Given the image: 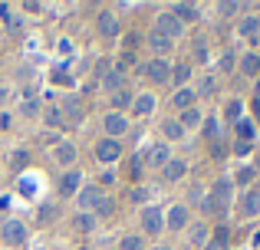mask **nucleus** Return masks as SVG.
<instances>
[{
    "instance_id": "f257e3e1",
    "label": "nucleus",
    "mask_w": 260,
    "mask_h": 250,
    "mask_svg": "<svg viewBox=\"0 0 260 250\" xmlns=\"http://www.w3.org/2000/svg\"><path fill=\"white\" fill-rule=\"evenodd\" d=\"M181 30H184V23L175 17L172 10H165V13H158L152 33H158V37H165V40H175V37H181Z\"/></svg>"
},
{
    "instance_id": "f03ea898",
    "label": "nucleus",
    "mask_w": 260,
    "mask_h": 250,
    "mask_svg": "<svg viewBox=\"0 0 260 250\" xmlns=\"http://www.w3.org/2000/svg\"><path fill=\"white\" fill-rule=\"evenodd\" d=\"M106 198L102 194V188H95V185H86V188H79V194H76V204H79V211H89L92 214L95 207H99V201Z\"/></svg>"
},
{
    "instance_id": "7ed1b4c3",
    "label": "nucleus",
    "mask_w": 260,
    "mask_h": 250,
    "mask_svg": "<svg viewBox=\"0 0 260 250\" xmlns=\"http://www.w3.org/2000/svg\"><path fill=\"white\" fill-rule=\"evenodd\" d=\"M102 128H106L109 138H119V135L128 132V119L122 116V112H109V116L102 119Z\"/></svg>"
},
{
    "instance_id": "20e7f679",
    "label": "nucleus",
    "mask_w": 260,
    "mask_h": 250,
    "mask_svg": "<svg viewBox=\"0 0 260 250\" xmlns=\"http://www.w3.org/2000/svg\"><path fill=\"white\" fill-rule=\"evenodd\" d=\"M142 231H145V234L165 231V214H161L158 207H145V211H142Z\"/></svg>"
},
{
    "instance_id": "39448f33",
    "label": "nucleus",
    "mask_w": 260,
    "mask_h": 250,
    "mask_svg": "<svg viewBox=\"0 0 260 250\" xmlns=\"http://www.w3.org/2000/svg\"><path fill=\"white\" fill-rule=\"evenodd\" d=\"M0 237H4L10 247H20L26 240V227L20 224V221H7V224L0 227Z\"/></svg>"
},
{
    "instance_id": "423d86ee",
    "label": "nucleus",
    "mask_w": 260,
    "mask_h": 250,
    "mask_svg": "<svg viewBox=\"0 0 260 250\" xmlns=\"http://www.w3.org/2000/svg\"><path fill=\"white\" fill-rule=\"evenodd\" d=\"M211 198L217 201V204H228V201H234V181L231 178H217L214 185H211Z\"/></svg>"
},
{
    "instance_id": "0eeeda50",
    "label": "nucleus",
    "mask_w": 260,
    "mask_h": 250,
    "mask_svg": "<svg viewBox=\"0 0 260 250\" xmlns=\"http://www.w3.org/2000/svg\"><path fill=\"white\" fill-rule=\"evenodd\" d=\"M145 76L152 79L155 86H161V83H168V79H172V66H168L165 59H152V63L145 66Z\"/></svg>"
},
{
    "instance_id": "6e6552de",
    "label": "nucleus",
    "mask_w": 260,
    "mask_h": 250,
    "mask_svg": "<svg viewBox=\"0 0 260 250\" xmlns=\"http://www.w3.org/2000/svg\"><path fill=\"white\" fill-rule=\"evenodd\" d=\"M79 188H83V174H79L76 168H70V171L59 178V194H63V198H73V194H79Z\"/></svg>"
},
{
    "instance_id": "1a4fd4ad",
    "label": "nucleus",
    "mask_w": 260,
    "mask_h": 250,
    "mask_svg": "<svg viewBox=\"0 0 260 250\" xmlns=\"http://www.w3.org/2000/svg\"><path fill=\"white\" fill-rule=\"evenodd\" d=\"M119 155H122L119 138H102L99 145H95V158H99V161H115Z\"/></svg>"
},
{
    "instance_id": "9d476101",
    "label": "nucleus",
    "mask_w": 260,
    "mask_h": 250,
    "mask_svg": "<svg viewBox=\"0 0 260 250\" xmlns=\"http://www.w3.org/2000/svg\"><path fill=\"white\" fill-rule=\"evenodd\" d=\"M59 112H63L66 125H79L83 122V105H79L76 99H63V102H59Z\"/></svg>"
},
{
    "instance_id": "9b49d317",
    "label": "nucleus",
    "mask_w": 260,
    "mask_h": 250,
    "mask_svg": "<svg viewBox=\"0 0 260 250\" xmlns=\"http://www.w3.org/2000/svg\"><path fill=\"white\" fill-rule=\"evenodd\" d=\"M119 30H122V26H119V17H115L112 10H102L99 13V33L112 40V37H119Z\"/></svg>"
},
{
    "instance_id": "f8f14e48",
    "label": "nucleus",
    "mask_w": 260,
    "mask_h": 250,
    "mask_svg": "<svg viewBox=\"0 0 260 250\" xmlns=\"http://www.w3.org/2000/svg\"><path fill=\"white\" fill-rule=\"evenodd\" d=\"M165 227H172V231L188 227V207H184V204H175L172 211H168V218H165Z\"/></svg>"
},
{
    "instance_id": "ddd939ff",
    "label": "nucleus",
    "mask_w": 260,
    "mask_h": 250,
    "mask_svg": "<svg viewBox=\"0 0 260 250\" xmlns=\"http://www.w3.org/2000/svg\"><path fill=\"white\" fill-rule=\"evenodd\" d=\"M122 83H125V79H122L119 69H106V73H102V92H109V96H115L119 89H125Z\"/></svg>"
},
{
    "instance_id": "4468645a",
    "label": "nucleus",
    "mask_w": 260,
    "mask_h": 250,
    "mask_svg": "<svg viewBox=\"0 0 260 250\" xmlns=\"http://www.w3.org/2000/svg\"><path fill=\"white\" fill-rule=\"evenodd\" d=\"M145 161H148V165H155V168H165L168 161H172V148H168V145H152Z\"/></svg>"
},
{
    "instance_id": "2eb2a0df",
    "label": "nucleus",
    "mask_w": 260,
    "mask_h": 250,
    "mask_svg": "<svg viewBox=\"0 0 260 250\" xmlns=\"http://www.w3.org/2000/svg\"><path fill=\"white\" fill-rule=\"evenodd\" d=\"M95 224H99V218H95V214H89V211H79L76 218H73V227H76L79 234H92Z\"/></svg>"
},
{
    "instance_id": "dca6fc26",
    "label": "nucleus",
    "mask_w": 260,
    "mask_h": 250,
    "mask_svg": "<svg viewBox=\"0 0 260 250\" xmlns=\"http://www.w3.org/2000/svg\"><path fill=\"white\" fill-rule=\"evenodd\" d=\"M184 171H188V165H184L181 158H172V161H168L165 168H161V178H165V181H178V178H181Z\"/></svg>"
},
{
    "instance_id": "f3484780",
    "label": "nucleus",
    "mask_w": 260,
    "mask_h": 250,
    "mask_svg": "<svg viewBox=\"0 0 260 250\" xmlns=\"http://www.w3.org/2000/svg\"><path fill=\"white\" fill-rule=\"evenodd\" d=\"M172 102H175V109H194V89H188V86H184V89H178L175 96H172Z\"/></svg>"
},
{
    "instance_id": "a211bd4d",
    "label": "nucleus",
    "mask_w": 260,
    "mask_h": 250,
    "mask_svg": "<svg viewBox=\"0 0 260 250\" xmlns=\"http://www.w3.org/2000/svg\"><path fill=\"white\" fill-rule=\"evenodd\" d=\"M56 161L59 165H73V161H76V145H73V141H59L56 145Z\"/></svg>"
},
{
    "instance_id": "6ab92c4d",
    "label": "nucleus",
    "mask_w": 260,
    "mask_h": 250,
    "mask_svg": "<svg viewBox=\"0 0 260 250\" xmlns=\"http://www.w3.org/2000/svg\"><path fill=\"white\" fill-rule=\"evenodd\" d=\"M132 109H135V116H148V112L155 109V96H148V92H145V96H135Z\"/></svg>"
},
{
    "instance_id": "aec40b11",
    "label": "nucleus",
    "mask_w": 260,
    "mask_h": 250,
    "mask_svg": "<svg viewBox=\"0 0 260 250\" xmlns=\"http://www.w3.org/2000/svg\"><path fill=\"white\" fill-rule=\"evenodd\" d=\"M241 73L244 76H260V56L257 53H247V56L241 59Z\"/></svg>"
},
{
    "instance_id": "412c9836",
    "label": "nucleus",
    "mask_w": 260,
    "mask_h": 250,
    "mask_svg": "<svg viewBox=\"0 0 260 250\" xmlns=\"http://www.w3.org/2000/svg\"><path fill=\"white\" fill-rule=\"evenodd\" d=\"M148 46H152V50L158 53V59H161V56H165V53L175 46V40H165V37H158V33H152V37H148Z\"/></svg>"
},
{
    "instance_id": "4be33fe9",
    "label": "nucleus",
    "mask_w": 260,
    "mask_h": 250,
    "mask_svg": "<svg viewBox=\"0 0 260 250\" xmlns=\"http://www.w3.org/2000/svg\"><path fill=\"white\" fill-rule=\"evenodd\" d=\"M161 132H165V138L178 141V138L184 135V128H181V122H178V119H165V122H161Z\"/></svg>"
},
{
    "instance_id": "5701e85b",
    "label": "nucleus",
    "mask_w": 260,
    "mask_h": 250,
    "mask_svg": "<svg viewBox=\"0 0 260 250\" xmlns=\"http://www.w3.org/2000/svg\"><path fill=\"white\" fill-rule=\"evenodd\" d=\"M178 122H181V128H184V132H188V128L201 125L204 119H201V112H198V109H184V112H181V119H178Z\"/></svg>"
},
{
    "instance_id": "b1692460",
    "label": "nucleus",
    "mask_w": 260,
    "mask_h": 250,
    "mask_svg": "<svg viewBox=\"0 0 260 250\" xmlns=\"http://www.w3.org/2000/svg\"><path fill=\"white\" fill-rule=\"evenodd\" d=\"M188 79H191V66H175V69H172V83L178 86V89H184V86H188Z\"/></svg>"
},
{
    "instance_id": "393cba45",
    "label": "nucleus",
    "mask_w": 260,
    "mask_h": 250,
    "mask_svg": "<svg viewBox=\"0 0 260 250\" xmlns=\"http://www.w3.org/2000/svg\"><path fill=\"white\" fill-rule=\"evenodd\" d=\"M172 13L181 20V23H184V20H198V7H194V4H175Z\"/></svg>"
},
{
    "instance_id": "a878e982",
    "label": "nucleus",
    "mask_w": 260,
    "mask_h": 250,
    "mask_svg": "<svg viewBox=\"0 0 260 250\" xmlns=\"http://www.w3.org/2000/svg\"><path fill=\"white\" fill-rule=\"evenodd\" d=\"M119 250H145V237H142V234H125Z\"/></svg>"
},
{
    "instance_id": "bb28decb",
    "label": "nucleus",
    "mask_w": 260,
    "mask_h": 250,
    "mask_svg": "<svg viewBox=\"0 0 260 250\" xmlns=\"http://www.w3.org/2000/svg\"><path fill=\"white\" fill-rule=\"evenodd\" d=\"M260 30V17H244L241 20V37H257Z\"/></svg>"
},
{
    "instance_id": "cd10ccee",
    "label": "nucleus",
    "mask_w": 260,
    "mask_h": 250,
    "mask_svg": "<svg viewBox=\"0 0 260 250\" xmlns=\"http://www.w3.org/2000/svg\"><path fill=\"white\" fill-rule=\"evenodd\" d=\"M257 211H260V191L254 188V191H250L247 198H244V214L250 218V214H257Z\"/></svg>"
},
{
    "instance_id": "c85d7f7f",
    "label": "nucleus",
    "mask_w": 260,
    "mask_h": 250,
    "mask_svg": "<svg viewBox=\"0 0 260 250\" xmlns=\"http://www.w3.org/2000/svg\"><path fill=\"white\" fill-rule=\"evenodd\" d=\"M109 99H112V105H115V109H125V105L128 102H132V92H128V89H119V92H115V96H109Z\"/></svg>"
},
{
    "instance_id": "c756f323",
    "label": "nucleus",
    "mask_w": 260,
    "mask_h": 250,
    "mask_svg": "<svg viewBox=\"0 0 260 250\" xmlns=\"http://www.w3.org/2000/svg\"><path fill=\"white\" fill-rule=\"evenodd\" d=\"M241 109H244V105L237 102V99H231V102H228V109H224V116H228L231 122H241Z\"/></svg>"
},
{
    "instance_id": "7c9ffc66",
    "label": "nucleus",
    "mask_w": 260,
    "mask_h": 250,
    "mask_svg": "<svg viewBox=\"0 0 260 250\" xmlns=\"http://www.w3.org/2000/svg\"><path fill=\"white\" fill-rule=\"evenodd\" d=\"M46 122H50L53 128H56V125H66V122H63V112H59V105H50V109H46Z\"/></svg>"
},
{
    "instance_id": "2f4dec72",
    "label": "nucleus",
    "mask_w": 260,
    "mask_h": 250,
    "mask_svg": "<svg viewBox=\"0 0 260 250\" xmlns=\"http://www.w3.org/2000/svg\"><path fill=\"white\" fill-rule=\"evenodd\" d=\"M237 135H241V141H250L254 138V125H250L247 119H241V122H237Z\"/></svg>"
},
{
    "instance_id": "473e14b6",
    "label": "nucleus",
    "mask_w": 260,
    "mask_h": 250,
    "mask_svg": "<svg viewBox=\"0 0 260 250\" xmlns=\"http://www.w3.org/2000/svg\"><path fill=\"white\" fill-rule=\"evenodd\" d=\"M112 207H115V204H112V198H102V201H99V207H95L92 214H95V218H109V214H112Z\"/></svg>"
},
{
    "instance_id": "72a5a7b5",
    "label": "nucleus",
    "mask_w": 260,
    "mask_h": 250,
    "mask_svg": "<svg viewBox=\"0 0 260 250\" xmlns=\"http://www.w3.org/2000/svg\"><path fill=\"white\" fill-rule=\"evenodd\" d=\"M128 201H148V188H132V191H128Z\"/></svg>"
},
{
    "instance_id": "f704fd0d",
    "label": "nucleus",
    "mask_w": 260,
    "mask_h": 250,
    "mask_svg": "<svg viewBox=\"0 0 260 250\" xmlns=\"http://www.w3.org/2000/svg\"><path fill=\"white\" fill-rule=\"evenodd\" d=\"M20 112H23V116H30V119H33V116H37V112H40V105L33 102V99H26V102L20 105Z\"/></svg>"
},
{
    "instance_id": "c9c22d12",
    "label": "nucleus",
    "mask_w": 260,
    "mask_h": 250,
    "mask_svg": "<svg viewBox=\"0 0 260 250\" xmlns=\"http://www.w3.org/2000/svg\"><path fill=\"white\" fill-rule=\"evenodd\" d=\"M56 218V204H43L40 207V221H53Z\"/></svg>"
},
{
    "instance_id": "e433bc0d",
    "label": "nucleus",
    "mask_w": 260,
    "mask_h": 250,
    "mask_svg": "<svg viewBox=\"0 0 260 250\" xmlns=\"http://www.w3.org/2000/svg\"><path fill=\"white\" fill-rule=\"evenodd\" d=\"M201 207H204V214H217V211H221V204H217L214 198H204V201H201Z\"/></svg>"
},
{
    "instance_id": "4c0bfd02",
    "label": "nucleus",
    "mask_w": 260,
    "mask_h": 250,
    "mask_svg": "<svg viewBox=\"0 0 260 250\" xmlns=\"http://www.w3.org/2000/svg\"><path fill=\"white\" fill-rule=\"evenodd\" d=\"M237 181H241V185H250V181H254V171H250V168H244V171L237 174Z\"/></svg>"
},
{
    "instance_id": "58836bf2",
    "label": "nucleus",
    "mask_w": 260,
    "mask_h": 250,
    "mask_svg": "<svg viewBox=\"0 0 260 250\" xmlns=\"http://www.w3.org/2000/svg\"><path fill=\"white\" fill-rule=\"evenodd\" d=\"M204 135H211V138L217 135V122H214V119H208V122H204Z\"/></svg>"
},
{
    "instance_id": "ea45409f",
    "label": "nucleus",
    "mask_w": 260,
    "mask_h": 250,
    "mask_svg": "<svg viewBox=\"0 0 260 250\" xmlns=\"http://www.w3.org/2000/svg\"><path fill=\"white\" fill-rule=\"evenodd\" d=\"M237 10H241V4H231V0H228V4H221V13H237Z\"/></svg>"
},
{
    "instance_id": "a19ab883",
    "label": "nucleus",
    "mask_w": 260,
    "mask_h": 250,
    "mask_svg": "<svg viewBox=\"0 0 260 250\" xmlns=\"http://www.w3.org/2000/svg\"><path fill=\"white\" fill-rule=\"evenodd\" d=\"M204 250H224V234H221V237H217V240H211V244L204 247Z\"/></svg>"
},
{
    "instance_id": "79ce46f5",
    "label": "nucleus",
    "mask_w": 260,
    "mask_h": 250,
    "mask_svg": "<svg viewBox=\"0 0 260 250\" xmlns=\"http://www.w3.org/2000/svg\"><path fill=\"white\" fill-rule=\"evenodd\" d=\"M191 240H194V244H201V240H204V227H194V231H191Z\"/></svg>"
},
{
    "instance_id": "37998d69",
    "label": "nucleus",
    "mask_w": 260,
    "mask_h": 250,
    "mask_svg": "<svg viewBox=\"0 0 260 250\" xmlns=\"http://www.w3.org/2000/svg\"><path fill=\"white\" fill-rule=\"evenodd\" d=\"M7 102H10V89H4V86H0V109H4Z\"/></svg>"
},
{
    "instance_id": "c03bdc74",
    "label": "nucleus",
    "mask_w": 260,
    "mask_h": 250,
    "mask_svg": "<svg viewBox=\"0 0 260 250\" xmlns=\"http://www.w3.org/2000/svg\"><path fill=\"white\" fill-rule=\"evenodd\" d=\"M201 92H204V96H208V92H214V79H204V83H201Z\"/></svg>"
},
{
    "instance_id": "a18cd8bd",
    "label": "nucleus",
    "mask_w": 260,
    "mask_h": 250,
    "mask_svg": "<svg viewBox=\"0 0 260 250\" xmlns=\"http://www.w3.org/2000/svg\"><path fill=\"white\" fill-rule=\"evenodd\" d=\"M13 165H17V168L26 165V152H17V155H13Z\"/></svg>"
},
{
    "instance_id": "49530a36",
    "label": "nucleus",
    "mask_w": 260,
    "mask_h": 250,
    "mask_svg": "<svg viewBox=\"0 0 260 250\" xmlns=\"http://www.w3.org/2000/svg\"><path fill=\"white\" fill-rule=\"evenodd\" d=\"M59 53H73V43H70V40H59Z\"/></svg>"
}]
</instances>
